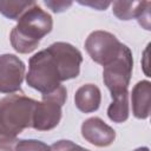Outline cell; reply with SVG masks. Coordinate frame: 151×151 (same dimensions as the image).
<instances>
[{
	"instance_id": "18",
	"label": "cell",
	"mask_w": 151,
	"mask_h": 151,
	"mask_svg": "<svg viewBox=\"0 0 151 151\" xmlns=\"http://www.w3.org/2000/svg\"><path fill=\"white\" fill-rule=\"evenodd\" d=\"M80 5H85V6H90V7H92V8H96V9H98V11H103V9H105V8H107L110 5H111V2L110 1H78Z\"/></svg>"
},
{
	"instance_id": "13",
	"label": "cell",
	"mask_w": 151,
	"mask_h": 151,
	"mask_svg": "<svg viewBox=\"0 0 151 151\" xmlns=\"http://www.w3.org/2000/svg\"><path fill=\"white\" fill-rule=\"evenodd\" d=\"M35 1L32 0H0V13L12 20H19Z\"/></svg>"
},
{
	"instance_id": "5",
	"label": "cell",
	"mask_w": 151,
	"mask_h": 151,
	"mask_svg": "<svg viewBox=\"0 0 151 151\" xmlns=\"http://www.w3.org/2000/svg\"><path fill=\"white\" fill-rule=\"evenodd\" d=\"M132 52L126 45L123 44L118 57L112 63L104 66L103 70V80L109 91L111 92V96L127 91L132 76Z\"/></svg>"
},
{
	"instance_id": "19",
	"label": "cell",
	"mask_w": 151,
	"mask_h": 151,
	"mask_svg": "<svg viewBox=\"0 0 151 151\" xmlns=\"http://www.w3.org/2000/svg\"><path fill=\"white\" fill-rule=\"evenodd\" d=\"M17 139L9 142H0V151H14V144Z\"/></svg>"
},
{
	"instance_id": "20",
	"label": "cell",
	"mask_w": 151,
	"mask_h": 151,
	"mask_svg": "<svg viewBox=\"0 0 151 151\" xmlns=\"http://www.w3.org/2000/svg\"><path fill=\"white\" fill-rule=\"evenodd\" d=\"M133 151H150V150H149V147H147V146H140V147L134 149Z\"/></svg>"
},
{
	"instance_id": "17",
	"label": "cell",
	"mask_w": 151,
	"mask_h": 151,
	"mask_svg": "<svg viewBox=\"0 0 151 151\" xmlns=\"http://www.w3.org/2000/svg\"><path fill=\"white\" fill-rule=\"evenodd\" d=\"M150 6H151V2L147 1V4L145 5V7L143 8V11L140 12V14L137 18L139 25L143 26L147 31L150 29Z\"/></svg>"
},
{
	"instance_id": "11",
	"label": "cell",
	"mask_w": 151,
	"mask_h": 151,
	"mask_svg": "<svg viewBox=\"0 0 151 151\" xmlns=\"http://www.w3.org/2000/svg\"><path fill=\"white\" fill-rule=\"evenodd\" d=\"M112 103L107 107V117L114 123H124L130 116V104H129V91L113 94Z\"/></svg>"
},
{
	"instance_id": "3",
	"label": "cell",
	"mask_w": 151,
	"mask_h": 151,
	"mask_svg": "<svg viewBox=\"0 0 151 151\" xmlns=\"http://www.w3.org/2000/svg\"><path fill=\"white\" fill-rule=\"evenodd\" d=\"M35 105L37 100L24 93L0 99V142L14 140L25 129L32 127Z\"/></svg>"
},
{
	"instance_id": "8",
	"label": "cell",
	"mask_w": 151,
	"mask_h": 151,
	"mask_svg": "<svg viewBox=\"0 0 151 151\" xmlns=\"http://www.w3.org/2000/svg\"><path fill=\"white\" fill-rule=\"evenodd\" d=\"M81 136L94 146L106 147L116 139V131L99 117H91L83 122Z\"/></svg>"
},
{
	"instance_id": "16",
	"label": "cell",
	"mask_w": 151,
	"mask_h": 151,
	"mask_svg": "<svg viewBox=\"0 0 151 151\" xmlns=\"http://www.w3.org/2000/svg\"><path fill=\"white\" fill-rule=\"evenodd\" d=\"M44 4L50 9H52V12L61 13V12L66 11L68 7H71L73 2L72 1H53V0H47V1H44Z\"/></svg>"
},
{
	"instance_id": "15",
	"label": "cell",
	"mask_w": 151,
	"mask_h": 151,
	"mask_svg": "<svg viewBox=\"0 0 151 151\" xmlns=\"http://www.w3.org/2000/svg\"><path fill=\"white\" fill-rule=\"evenodd\" d=\"M50 151H90V150L81 147L80 145H78L71 140L60 139L50 146Z\"/></svg>"
},
{
	"instance_id": "7",
	"label": "cell",
	"mask_w": 151,
	"mask_h": 151,
	"mask_svg": "<svg viewBox=\"0 0 151 151\" xmlns=\"http://www.w3.org/2000/svg\"><path fill=\"white\" fill-rule=\"evenodd\" d=\"M25 64L15 54L0 55V93L13 94L21 90L25 78Z\"/></svg>"
},
{
	"instance_id": "6",
	"label": "cell",
	"mask_w": 151,
	"mask_h": 151,
	"mask_svg": "<svg viewBox=\"0 0 151 151\" xmlns=\"http://www.w3.org/2000/svg\"><path fill=\"white\" fill-rule=\"evenodd\" d=\"M122 45L114 34L99 29L88 34L85 41V50L94 63L106 66L118 57Z\"/></svg>"
},
{
	"instance_id": "10",
	"label": "cell",
	"mask_w": 151,
	"mask_h": 151,
	"mask_svg": "<svg viewBox=\"0 0 151 151\" xmlns=\"http://www.w3.org/2000/svg\"><path fill=\"white\" fill-rule=\"evenodd\" d=\"M101 103V92L94 84H85L80 86L74 94V104L77 109L84 113H91L99 109Z\"/></svg>"
},
{
	"instance_id": "1",
	"label": "cell",
	"mask_w": 151,
	"mask_h": 151,
	"mask_svg": "<svg viewBox=\"0 0 151 151\" xmlns=\"http://www.w3.org/2000/svg\"><path fill=\"white\" fill-rule=\"evenodd\" d=\"M81 63L83 55L77 47L65 41L53 42L29 58L26 83L41 94L51 92L61 81L77 78Z\"/></svg>"
},
{
	"instance_id": "12",
	"label": "cell",
	"mask_w": 151,
	"mask_h": 151,
	"mask_svg": "<svg viewBox=\"0 0 151 151\" xmlns=\"http://www.w3.org/2000/svg\"><path fill=\"white\" fill-rule=\"evenodd\" d=\"M147 1H113L112 13L120 20H131L138 18Z\"/></svg>"
},
{
	"instance_id": "4",
	"label": "cell",
	"mask_w": 151,
	"mask_h": 151,
	"mask_svg": "<svg viewBox=\"0 0 151 151\" xmlns=\"http://www.w3.org/2000/svg\"><path fill=\"white\" fill-rule=\"evenodd\" d=\"M41 101H37L33 112L32 127L37 131H50L60 123L63 116L61 107L66 103L67 91L65 86L60 85L53 91L41 94Z\"/></svg>"
},
{
	"instance_id": "14",
	"label": "cell",
	"mask_w": 151,
	"mask_h": 151,
	"mask_svg": "<svg viewBox=\"0 0 151 151\" xmlns=\"http://www.w3.org/2000/svg\"><path fill=\"white\" fill-rule=\"evenodd\" d=\"M14 151H50V146L37 139H17Z\"/></svg>"
},
{
	"instance_id": "2",
	"label": "cell",
	"mask_w": 151,
	"mask_h": 151,
	"mask_svg": "<svg viewBox=\"0 0 151 151\" xmlns=\"http://www.w3.org/2000/svg\"><path fill=\"white\" fill-rule=\"evenodd\" d=\"M53 28V19L51 14L45 12L37 2L26 11L18 20L9 34L12 47L21 54L33 52L40 40L47 35Z\"/></svg>"
},
{
	"instance_id": "9",
	"label": "cell",
	"mask_w": 151,
	"mask_h": 151,
	"mask_svg": "<svg viewBox=\"0 0 151 151\" xmlns=\"http://www.w3.org/2000/svg\"><path fill=\"white\" fill-rule=\"evenodd\" d=\"M132 113L137 119H146L151 111V83L149 80L138 81L131 92Z\"/></svg>"
}]
</instances>
